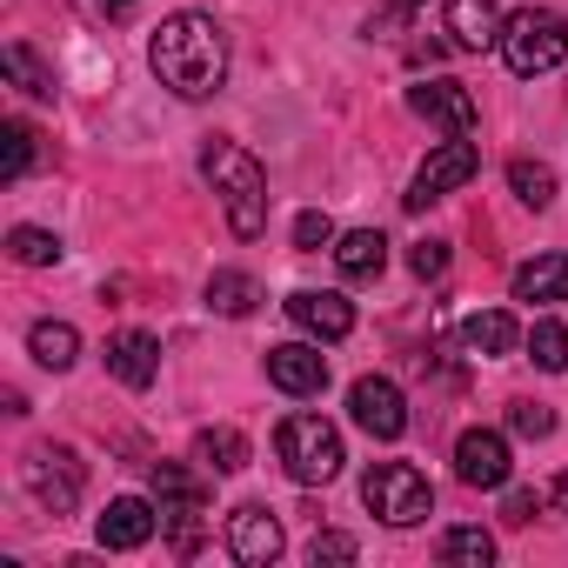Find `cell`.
Instances as JSON below:
<instances>
[{"label": "cell", "instance_id": "6da1fadb", "mask_svg": "<svg viewBox=\"0 0 568 568\" xmlns=\"http://www.w3.org/2000/svg\"><path fill=\"white\" fill-rule=\"evenodd\" d=\"M148 68L161 74V88H174L181 101H207L227 81V34L207 14H168L148 41Z\"/></svg>", "mask_w": 568, "mask_h": 568}, {"label": "cell", "instance_id": "7a4b0ae2", "mask_svg": "<svg viewBox=\"0 0 568 568\" xmlns=\"http://www.w3.org/2000/svg\"><path fill=\"white\" fill-rule=\"evenodd\" d=\"M201 174L214 181V194L227 207V227L241 241H254L267 227V174H261V161L247 148H234V141H207L201 148Z\"/></svg>", "mask_w": 568, "mask_h": 568}, {"label": "cell", "instance_id": "3957f363", "mask_svg": "<svg viewBox=\"0 0 568 568\" xmlns=\"http://www.w3.org/2000/svg\"><path fill=\"white\" fill-rule=\"evenodd\" d=\"M148 481H154V508H161V535H168V548L187 561V555H201V541H207V481L194 475V468H181V462H154L148 468Z\"/></svg>", "mask_w": 568, "mask_h": 568}, {"label": "cell", "instance_id": "277c9868", "mask_svg": "<svg viewBox=\"0 0 568 568\" xmlns=\"http://www.w3.org/2000/svg\"><path fill=\"white\" fill-rule=\"evenodd\" d=\"M274 455H281V468H288V481H302V488L335 481L342 462H348L335 422H322V415H288V422L274 428Z\"/></svg>", "mask_w": 568, "mask_h": 568}, {"label": "cell", "instance_id": "5b68a950", "mask_svg": "<svg viewBox=\"0 0 568 568\" xmlns=\"http://www.w3.org/2000/svg\"><path fill=\"white\" fill-rule=\"evenodd\" d=\"M501 61L508 74L535 81V74H555L568 61V21L555 8H515L508 28H501Z\"/></svg>", "mask_w": 568, "mask_h": 568}, {"label": "cell", "instance_id": "8992f818", "mask_svg": "<svg viewBox=\"0 0 568 568\" xmlns=\"http://www.w3.org/2000/svg\"><path fill=\"white\" fill-rule=\"evenodd\" d=\"M362 501H368V515L388 521V528H415V521L435 515V488H428V475H422L415 462H375V468L362 475Z\"/></svg>", "mask_w": 568, "mask_h": 568}, {"label": "cell", "instance_id": "52a82bcc", "mask_svg": "<svg viewBox=\"0 0 568 568\" xmlns=\"http://www.w3.org/2000/svg\"><path fill=\"white\" fill-rule=\"evenodd\" d=\"M21 481H28V495H34L48 515H74V508H81V488H88V468H81V455H74V448L41 442V448H28Z\"/></svg>", "mask_w": 568, "mask_h": 568}, {"label": "cell", "instance_id": "ba28073f", "mask_svg": "<svg viewBox=\"0 0 568 568\" xmlns=\"http://www.w3.org/2000/svg\"><path fill=\"white\" fill-rule=\"evenodd\" d=\"M475 168H481V148H475L468 134H448V141L422 161V174H415V187H408V207H435L442 194L468 187V181H475Z\"/></svg>", "mask_w": 568, "mask_h": 568}, {"label": "cell", "instance_id": "9c48e42d", "mask_svg": "<svg viewBox=\"0 0 568 568\" xmlns=\"http://www.w3.org/2000/svg\"><path fill=\"white\" fill-rule=\"evenodd\" d=\"M348 415H355V428L375 435V442H402V435H408V402H402V388H395L388 375H362V382L348 388Z\"/></svg>", "mask_w": 568, "mask_h": 568}, {"label": "cell", "instance_id": "30bf717a", "mask_svg": "<svg viewBox=\"0 0 568 568\" xmlns=\"http://www.w3.org/2000/svg\"><path fill=\"white\" fill-rule=\"evenodd\" d=\"M281 548H288V535H281V521H274L261 501H241V508L227 515V555H234V561L267 568V561H281Z\"/></svg>", "mask_w": 568, "mask_h": 568}, {"label": "cell", "instance_id": "8fae6325", "mask_svg": "<svg viewBox=\"0 0 568 568\" xmlns=\"http://www.w3.org/2000/svg\"><path fill=\"white\" fill-rule=\"evenodd\" d=\"M408 108H415L428 128H442V134H475V94H468L462 81H448V74L408 88Z\"/></svg>", "mask_w": 568, "mask_h": 568}, {"label": "cell", "instance_id": "7c38bea8", "mask_svg": "<svg viewBox=\"0 0 568 568\" xmlns=\"http://www.w3.org/2000/svg\"><path fill=\"white\" fill-rule=\"evenodd\" d=\"M267 382H274L281 395L308 402V395L328 388V355L308 348V342H281V348H267Z\"/></svg>", "mask_w": 568, "mask_h": 568}, {"label": "cell", "instance_id": "4fadbf2b", "mask_svg": "<svg viewBox=\"0 0 568 568\" xmlns=\"http://www.w3.org/2000/svg\"><path fill=\"white\" fill-rule=\"evenodd\" d=\"M455 475H462L468 488H508V475H515L508 442H501L495 428H468V435L455 442Z\"/></svg>", "mask_w": 568, "mask_h": 568}, {"label": "cell", "instance_id": "5bb4252c", "mask_svg": "<svg viewBox=\"0 0 568 568\" xmlns=\"http://www.w3.org/2000/svg\"><path fill=\"white\" fill-rule=\"evenodd\" d=\"M154 528H161V508H154V501H141V495H114V501L101 508V521H94L101 548H114V555L148 548V541H154Z\"/></svg>", "mask_w": 568, "mask_h": 568}, {"label": "cell", "instance_id": "9a60e30c", "mask_svg": "<svg viewBox=\"0 0 568 568\" xmlns=\"http://www.w3.org/2000/svg\"><path fill=\"white\" fill-rule=\"evenodd\" d=\"M288 322H295L302 335H315V342H342V335L355 328V308H348L342 295H328V288H295V295H288Z\"/></svg>", "mask_w": 568, "mask_h": 568}, {"label": "cell", "instance_id": "2e32d148", "mask_svg": "<svg viewBox=\"0 0 568 568\" xmlns=\"http://www.w3.org/2000/svg\"><path fill=\"white\" fill-rule=\"evenodd\" d=\"M108 375L121 382V388H154V375H161V342L154 335H141V328H121V335H108Z\"/></svg>", "mask_w": 568, "mask_h": 568}, {"label": "cell", "instance_id": "e0dca14e", "mask_svg": "<svg viewBox=\"0 0 568 568\" xmlns=\"http://www.w3.org/2000/svg\"><path fill=\"white\" fill-rule=\"evenodd\" d=\"M501 8L495 0H448V41L462 48V54H488V48H501Z\"/></svg>", "mask_w": 568, "mask_h": 568}, {"label": "cell", "instance_id": "ac0fdd59", "mask_svg": "<svg viewBox=\"0 0 568 568\" xmlns=\"http://www.w3.org/2000/svg\"><path fill=\"white\" fill-rule=\"evenodd\" d=\"M515 302H528V308L568 302V254H535V261H521V267H515Z\"/></svg>", "mask_w": 568, "mask_h": 568}, {"label": "cell", "instance_id": "d6986e66", "mask_svg": "<svg viewBox=\"0 0 568 568\" xmlns=\"http://www.w3.org/2000/svg\"><path fill=\"white\" fill-rule=\"evenodd\" d=\"M462 348L481 355V362H488V355H515V348H521V328H515L508 308H475V315L462 322Z\"/></svg>", "mask_w": 568, "mask_h": 568}, {"label": "cell", "instance_id": "ffe728a7", "mask_svg": "<svg viewBox=\"0 0 568 568\" xmlns=\"http://www.w3.org/2000/svg\"><path fill=\"white\" fill-rule=\"evenodd\" d=\"M254 302H261V281L254 274H241V267H214L207 274V308L214 315L241 322V315H254Z\"/></svg>", "mask_w": 568, "mask_h": 568}, {"label": "cell", "instance_id": "44dd1931", "mask_svg": "<svg viewBox=\"0 0 568 568\" xmlns=\"http://www.w3.org/2000/svg\"><path fill=\"white\" fill-rule=\"evenodd\" d=\"M335 267H342L348 281H375V274L388 267V241H382L375 227H355V234L335 241Z\"/></svg>", "mask_w": 568, "mask_h": 568}, {"label": "cell", "instance_id": "7402d4cb", "mask_svg": "<svg viewBox=\"0 0 568 568\" xmlns=\"http://www.w3.org/2000/svg\"><path fill=\"white\" fill-rule=\"evenodd\" d=\"M28 355H34L41 368L68 375V368L81 362V335H74L68 322H34V335H28Z\"/></svg>", "mask_w": 568, "mask_h": 568}, {"label": "cell", "instance_id": "603a6c76", "mask_svg": "<svg viewBox=\"0 0 568 568\" xmlns=\"http://www.w3.org/2000/svg\"><path fill=\"white\" fill-rule=\"evenodd\" d=\"M0 68H8V81H14L21 94H34V101H54V74L41 68V54H34L28 41H8V54H0Z\"/></svg>", "mask_w": 568, "mask_h": 568}, {"label": "cell", "instance_id": "cb8c5ba5", "mask_svg": "<svg viewBox=\"0 0 568 568\" xmlns=\"http://www.w3.org/2000/svg\"><path fill=\"white\" fill-rule=\"evenodd\" d=\"M194 455H201L214 475H234V468H247V435H241V428H201V435H194Z\"/></svg>", "mask_w": 568, "mask_h": 568}, {"label": "cell", "instance_id": "d4e9b609", "mask_svg": "<svg viewBox=\"0 0 568 568\" xmlns=\"http://www.w3.org/2000/svg\"><path fill=\"white\" fill-rule=\"evenodd\" d=\"M508 187L521 207H548L555 201V168L548 161H508Z\"/></svg>", "mask_w": 568, "mask_h": 568}, {"label": "cell", "instance_id": "484cf974", "mask_svg": "<svg viewBox=\"0 0 568 568\" xmlns=\"http://www.w3.org/2000/svg\"><path fill=\"white\" fill-rule=\"evenodd\" d=\"M442 561H455V568H488V561H495V535H488V528H448V535H442Z\"/></svg>", "mask_w": 568, "mask_h": 568}, {"label": "cell", "instance_id": "4316f807", "mask_svg": "<svg viewBox=\"0 0 568 568\" xmlns=\"http://www.w3.org/2000/svg\"><path fill=\"white\" fill-rule=\"evenodd\" d=\"M528 362L548 375H568V328L561 322H535L528 328Z\"/></svg>", "mask_w": 568, "mask_h": 568}, {"label": "cell", "instance_id": "83f0119b", "mask_svg": "<svg viewBox=\"0 0 568 568\" xmlns=\"http://www.w3.org/2000/svg\"><path fill=\"white\" fill-rule=\"evenodd\" d=\"M8 254H14L21 267H54V261H61V241H54L48 227H14V234H8Z\"/></svg>", "mask_w": 568, "mask_h": 568}, {"label": "cell", "instance_id": "f1b7e54d", "mask_svg": "<svg viewBox=\"0 0 568 568\" xmlns=\"http://www.w3.org/2000/svg\"><path fill=\"white\" fill-rule=\"evenodd\" d=\"M0 141H8V154H0V174L21 181V174L34 168V128H28V121H8V128H0Z\"/></svg>", "mask_w": 568, "mask_h": 568}, {"label": "cell", "instance_id": "f546056e", "mask_svg": "<svg viewBox=\"0 0 568 568\" xmlns=\"http://www.w3.org/2000/svg\"><path fill=\"white\" fill-rule=\"evenodd\" d=\"M508 428H515L521 442H548V435H555V415H548L541 402H508Z\"/></svg>", "mask_w": 568, "mask_h": 568}, {"label": "cell", "instance_id": "4dcf8cb0", "mask_svg": "<svg viewBox=\"0 0 568 568\" xmlns=\"http://www.w3.org/2000/svg\"><path fill=\"white\" fill-rule=\"evenodd\" d=\"M295 247H302V254H322V247H335V221H328L322 207L295 214Z\"/></svg>", "mask_w": 568, "mask_h": 568}, {"label": "cell", "instance_id": "1f68e13d", "mask_svg": "<svg viewBox=\"0 0 568 568\" xmlns=\"http://www.w3.org/2000/svg\"><path fill=\"white\" fill-rule=\"evenodd\" d=\"M535 515H541V495H535V488H508V495H501V521H508V528H528Z\"/></svg>", "mask_w": 568, "mask_h": 568}, {"label": "cell", "instance_id": "d6a6232c", "mask_svg": "<svg viewBox=\"0 0 568 568\" xmlns=\"http://www.w3.org/2000/svg\"><path fill=\"white\" fill-rule=\"evenodd\" d=\"M355 555H362V548H355V535H335V528L308 541V561H315V568H322V561H355Z\"/></svg>", "mask_w": 568, "mask_h": 568}, {"label": "cell", "instance_id": "836d02e7", "mask_svg": "<svg viewBox=\"0 0 568 568\" xmlns=\"http://www.w3.org/2000/svg\"><path fill=\"white\" fill-rule=\"evenodd\" d=\"M408 267H415L422 281H435V274H448V241H415V254H408Z\"/></svg>", "mask_w": 568, "mask_h": 568}, {"label": "cell", "instance_id": "e575fe53", "mask_svg": "<svg viewBox=\"0 0 568 568\" xmlns=\"http://www.w3.org/2000/svg\"><path fill=\"white\" fill-rule=\"evenodd\" d=\"M555 501H561V515H568V475H561V481H555Z\"/></svg>", "mask_w": 568, "mask_h": 568}, {"label": "cell", "instance_id": "d590c367", "mask_svg": "<svg viewBox=\"0 0 568 568\" xmlns=\"http://www.w3.org/2000/svg\"><path fill=\"white\" fill-rule=\"evenodd\" d=\"M108 8H134V0H108Z\"/></svg>", "mask_w": 568, "mask_h": 568}]
</instances>
